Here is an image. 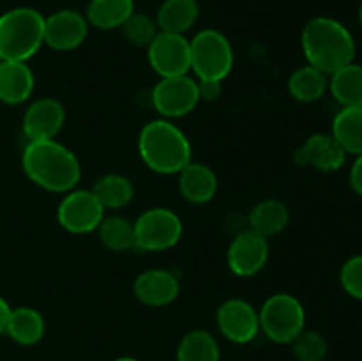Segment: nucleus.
<instances>
[{"mask_svg":"<svg viewBox=\"0 0 362 361\" xmlns=\"http://www.w3.org/2000/svg\"><path fill=\"white\" fill-rule=\"evenodd\" d=\"M343 290L354 299L362 301V255L350 257L339 273Z\"/></svg>","mask_w":362,"mask_h":361,"instance_id":"nucleus-31","label":"nucleus"},{"mask_svg":"<svg viewBox=\"0 0 362 361\" xmlns=\"http://www.w3.org/2000/svg\"><path fill=\"white\" fill-rule=\"evenodd\" d=\"M200 101H216L223 92V81L219 80H197Z\"/></svg>","mask_w":362,"mask_h":361,"instance_id":"nucleus-32","label":"nucleus"},{"mask_svg":"<svg viewBox=\"0 0 362 361\" xmlns=\"http://www.w3.org/2000/svg\"><path fill=\"white\" fill-rule=\"evenodd\" d=\"M35 78L27 62L2 60L0 62V101L21 105L34 92Z\"/></svg>","mask_w":362,"mask_h":361,"instance_id":"nucleus-18","label":"nucleus"},{"mask_svg":"<svg viewBox=\"0 0 362 361\" xmlns=\"http://www.w3.org/2000/svg\"><path fill=\"white\" fill-rule=\"evenodd\" d=\"M179 278L168 269H147L133 283L134 297L145 306H168L179 297Z\"/></svg>","mask_w":362,"mask_h":361,"instance_id":"nucleus-16","label":"nucleus"},{"mask_svg":"<svg viewBox=\"0 0 362 361\" xmlns=\"http://www.w3.org/2000/svg\"><path fill=\"white\" fill-rule=\"evenodd\" d=\"M133 13V0H90L85 18L88 25L99 30H112L122 27L124 21Z\"/></svg>","mask_w":362,"mask_h":361,"instance_id":"nucleus-24","label":"nucleus"},{"mask_svg":"<svg viewBox=\"0 0 362 361\" xmlns=\"http://www.w3.org/2000/svg\"><path fill=\"white\" fill-rule=\"evenodd\" d=\"M105 218V207L92 190H71L57 207V222L69 234H90Z\"/></svg>","mask_w":362,"mask_h":361,"instance_id":"nucleus-8","label":"nucleus"},{"mask_svg":"<svg viewBox=\"0 0 362 361\" xmlns=\"http://www.w3.org/2000/svg\"><path fill=\"white\" fill-rule=\"evenodd\" d=\"M290 345L297 361H324L329 353L327 340L311 329H304Z\"/></svg>","mask_w":362,"mask_h":361,"instance_id":"nucleus-30","label":"nucleus"},{"mask_svg":"<svg viewBox=\"0 0 362 361\" xmlns=\"http://www.w3.org/2000/svg\"><path fill=\"white\" fill-rule=\"evenodd\" d=\"M46 333L45 317L35 308L18 306L11 308L9 321H7L6 335L11 340L25 347L35 345L42 340Z\"/></svg>","mask_w":362,"mask_h":361,"instance_id":"nucleus-20","label":"nucleus"},{"mask_svg":"<svg viewBox=\"0 0 362 361\" xmlns=\"http://www.w3.org/2000/svg\"><path fill=\"white\" fill-rule=\"evenodd\" d=\"M288 94L299 103H315L329 91V76L317 67L306 66L293 71L286 81Z\"/></svg>","mask_w":362,"mask_h":361,"instance_id":"nucleus-23","label":"nucleus"},{"mask_svg":"<svg viewBox=\"0 0 362 361\" xmlns=\"http://www.w3.org/2000/svg\"><path fill=\"white\" fill-rule=\"evenodd\" d=\"M331 134L346 154H362V106H341L332 119Z\"/></svg>","mask_w":362,"mask_h":361,"instance_id":"nucleus-22","label":"nucleus"},{"mask_svg":"<svg viewBox=\"0 0 362 361\" xmlns=\"http://www.w3.org/2000/svg\"><path fill=\"white\" fill-rule=\"evenodd\" d=\"M216 326L228 342L244 345L260 333V319L253 304L240 297H230L216 311Z\"/></svg>","mask_w":362,"mask_h":361,"instance_id":"nucleus-11","label":"nucleus"},{"mask_svg":"<svg viewBox=\"0 0 362 361\" xmlns=\"http://www.w3.org/2000/svg\"><path fill=\"white\" fill-rule=\"evenodd\" d=\"M134 250L166 251L175 246L184 234L180 216L168 207H151L133 222Z\"/></svg>","mask_w":362,"mask_h":361,"instance_id":"nucleus-7","label":"nucleus"},{"mask_svg":"<svg viewBox=\"0 0 362 361\" xmlns=\"http://www.w3.org/2000/svg\"><path fill=\"white\" fill-rule=\"evenodd\" d=\"M9 315H11V306L2 296H0V335L6 333L7 328V321H9Z\"/></svg>","mask_w":362,"mask_h":361,"instance_id":"nucleus-34","label":"nucleus"},{"mask_svg":"<svg viewBox=\"0 0 362 361\" xmlns=\"http://www.w3.org/2000/svg\"><path fill=\"white\" fill-rule=\"evenodd\" d=\"M92 193L106 209H122L131 204L134 197V186L129 177L120 173H106L95 180Z\"/></svg>","mask_w":362,"mask_h":361,"instance_id":"nucleus-26","label":"nucleus"},{"mask_svg":"<svg viewBox=\"0 0 362 361\" xmlns=\"http://www.w3.org/2000/svg\"><path fill=\"white\" fill-rule=\"evenodd\" d=\"M329 92L341 106H362V64L350 62L332 73Z\"/></svg>","mask_w":362,"mask_h":361,"instance_id":"nucleus-25","label":"nucleus"},{"mask_svg":"<svg viewBox=\"0 0 362 361\" xmlns=\"http://www.w3.org/2000/svg\"><path fill=\"white\" fill-rule=\"evenodd\" d=\"M200 103L198 85L189 74L161 78L152 88V105L161 119H179L193 112Z\"/></svg>","mask_w":362,"mask_h":361,"instance_id":"nucleus-9","label":"nucleus"},{"mask_svg":"<svg viewBox=\"0 0 362 361\" xmlns=\"http://www.w3.org/2000/svg\"><path fill=\"white\" fill-rule=\"evenodd\" d=\"M177 176L180 195L191 204H207L218 193V176L205 163L191 159Z\"/></svg>","mask_w":362,"mask_h":361,"instance_id":"nucleus-17","label":"nucleus"},{"mask_svg":"<svg viewBox=\"0 0 362 361\" xmlns=\"http://www.w3.org/2000/svg\"><path fill=\"white\" fill-rule=\"evenodd\" d=\"M349 180L352 190L362 197V154L356 156V161L352 163V168H350Z\"/></svg>","mask_w":362,"mask_h":361,"instance_id":"nucleus-33","label":"nucleus"},{"mask_svg":"<svg viewBox=\"0 0 362 361\" xmlns=\"http://www.w3.org/2000/svg\"><path fill=\"white\" fill-rule=\"evenodd\" d=\"M198 14L197 0H165L156 14V23L161 32L184 34L197 23Z\"/></svg>","mask_w":362,"mask_h":361,"instance_id":"nucleus-21","label":"nucleus"},{"mask_svg":"<svg viewBox=\"0 0 362 361\" xmlns=\"http://www.w3.org/2000/svg\"><path fill=\"white\" fill-rule=\"evenodd\" d=\"M175 357L177 361H219L221 350L212 333L205 329H193L182 336Z\"/></svg>","mask_w":362,"mask_h":361,"instance_id":"nucleus-27","label":"nucleus"},{"mask_svg":"<svg viewBox=\"0 0 362 361\" xmlns=\"http://www.w3.org/2000/svg\"><path fill=\"white\" fill-rule=\"evenodd\" d=\"M260 331L274 343H292L306 329V310L296 296L278 292L269 296L258 310Z\"/></svg>","mask_w":362,"mask_h":361,"instance_id":"nucleus-5","label":"nucleus"},{"mask_svg":"<svg viewBox=\"0 0 362 361\" xmlns=\"http://www.w3.org/2000/svg\"><path fill=\"white\" fill-rule=\"evenodd\" d=\"M191 142L168 119L145 124L138 134V154L148 170L161 176L179 173L191 161Z\"/></svg>","mask_w":362,"mask_h":361,"instance_id":"nucleus-3","label":"nucleus"},{"mask_svg":"<svg viewBox=\"0 0 362 361\" xmlns=\"http://www.w3.org/2000/svg\"><path fill=\"white\" fill-rule=\"evenodd\" d=\"M66 122L64 105L55 98H39L25 110L23 134L28 142L49 140L60 133Z\"/></svg>","mask_w":362,"mask_h":361,"instance_id":"nucleus-15","label":"nucleus"},{"mask_svg":"<svg viewBox=\"0 0 362 361\" xmlns=\"http://www.w3.org/2000/svg\"><path fill=\"white\" fill-rule=\"evenodd\" d=\"M120 28H122V34L127 42H131L133 46H140V48H147L159 34L156 20L144 13H133Z\"/></svg>","mask_w":362,"mask_h":361,"instance_id":"nucleus-29","label":"nucleus"},{"mask_svg":"<svg viewBox=\"0 0 362 361\" xmlns=\"http://www.w3.org/2000/svg\"><path fill=\"white\" fill-rule=\"evenodd\" d=\"M300 46L308 64L327 76L354 62L356 57L352 32L341 21L329 16H317L304 25Z\"/></svg>","mask_w":362,"mask_h":361,"instance_id":"nucleus-2","label":"nucleus"},{"mask_svg":"<svg viewBox=\"0 0 362 361\" xmlns=\"http://www.w3.org/2000/svg\"><path fill=\"white\" fill-rule=\"evenodd\" d=\"M0 62H2V59H0Z\"/></svg>","mask_w":362,"mask_h":361,"instance_id":"nucleus-37","label":"nucleus"},{"mask_svg":"<svg viewBox=\"0 0 362 361\" xmlns=\"http://www.w3.org/2000/svg\"><path fill=\"white\" fill-rule=\"evenodd\" d=\"M147 60L161 78L180 76L191 71L189 39L184 34L161 32L147 46Z\"/></svg>","mask_w":362,"mask_h":361,"instance_id":"nucleus-10","label":"nucleus"},{"mask_svg":"<svg viewBox=\"0 0 362 361\" xmlns=\"http://www.w3.org/2000/svg\"><path fill=\"white\" fill-rule=\"evenodd\" d=\"M290 222V211L285 202L278 198H265L258 202L247 216V229L269 239L286 229Z\"/></svg>","mask_w":362,"mask_h":361,"instance_id":"nucleus-19","label":"nucleus"},{"mask_svg":"<svg viewBox=\"0 0 362 361\" xmlns=\"http://www.w3.org/2000/svg\"><path fill=\"white\" fill-rule=\"evenodd\" d=\"M191 71L197 80H219L232 73L233 48L228 38L216 28L200 30L189 39Z\"/></svg>","mask_w":362,"mask_h":361,"instance_id":"nucleus-6","label":"nucleus"},{"mask_svg":"<svg viewBox=\"0 0 362 361\" xmlns=\"http://www.w3.org/2000/svg\"><path fill=\"white\" fill-rule=\"evenodd\" d=\"M88 21L74 9H62L45 18V45L55 52H71L83 45Z\"/></svg>","mask_w":362,"mask_h":361,"instance_id":"nucleus-13","label":"nucleus"},{"mask_svg":"<svg viewBox=\"0 0 362 361\" xmlns=\"http://www.w3.org/2000/svg\"><path fill=\"white\" fill-rule=\"evenodd\" d=\"M359 23H361V27H362V2H361V7H359Z\"/></svg>","mask_w":362,"mask_h":361,"instance_id":"nucleus-36","label":"nucleus"},{"mask_svg":"<svg viewBox=\"0 0 362 361\" xmlns=\"http://www.w3.org/2000/svg\"><path fill=\"white\" fill-rule=\"evenodd\" d=\"M21 166L35 186L52 193H67L81 179L80 159L55 138L27 142L21 154Z\"/></svg>","mask_w":362,"mask_h":361,"instance_id":"nucleus-1","label":"nucleus"},{"mask_svg":"<svg viewBox=\"0 0 362 361\" xmlns=\"http://www.w3.org/2000/svg\"><path fill=\"white\" fill-rule=\"evenodd\" d=\"M269 260V239L251 229L240 230L233 236L226 253L230 271L239 278L258 275Z\"/></svg>","mask_w":362,"mask_h":361,"instance_id":"nucleus-12","label":"nucleus"},{"mask_svg":"<svg viewBox=\"0 0 362 361\" xmlns=\"http://www.w3.org/2000/svg\"><path fill=\"white\" fill-rule=\"evenodd\" d=\"M346 156L331 133H315L293 152V161L299 166H311L318 172L331 173L345 165Z\"/></svg>","mask_w":362,"mask_h":361,"instance_id":"nucleus-14","label":"nucleus"},{"mask_svg":"<svg viewBox=\"0 0 362 361\" xmlns=\"http://www.w3.org/2000/svg\"><path fill=\"white\" fill-rule=\"evenodd\" d=\"M115 361H140V360H136V357L133 356H122V357H117Z\"/></svg>","mask_w":362,"mask_h":361,"instance_id":"nucleus-35","label":"nucleus"},{"mask_svg":"<svg viewBox=\"0 0 362 361\" xmlns=\"http://www.w3.org/2000/svg\"><path fill=\"white\" fill-rule=\"evenodd\" d=\"M98 236L103 246L112 251L134 250V225L124 216H105Z\"/></svg>","mask_w":362,"mask_h":361,"instance_id":"nucleus-28","label":"nucleus"},{"mask_svg":"<svg viewBox=\"0 0 362 361\" xmlns=\"http://www.w3.org/2000/svg\"><path fill=\"white\" fill-rule=\"evenodd\" d=\"M45 45V16L32 7H14L0 16V59L27 62Z\"/></svg>","mask_w":362,"mask_h":361,"instance_id":"nucleus-4","label":"nucleus"}]
</instances>
